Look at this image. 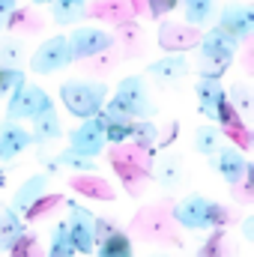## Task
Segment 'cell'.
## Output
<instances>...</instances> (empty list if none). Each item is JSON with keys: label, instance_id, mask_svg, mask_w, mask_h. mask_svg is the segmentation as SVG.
<instances>
[{"label": "cell", "instance_id": "cell-1", "mask_svg": "<svg viewBox=\"0 0 254 257\" xmlns=\"http://www.w3.org/2000/svg\"><path fill=\"white\" fill-rule=\"evenodd\" d=\"M171 218L183 230H215V227H224L230 221V212L203 194H189V197L174 203Z\"/></svg>", "mask_w": 254, "mask_h": 257}, {"label": "cell", "instance_id": "cell-2", "mask_svg": "<svg viewBox=\"0 0 254 257\" xmlns=\"http://www.w3.org/2000/svg\"><path fill=\"white\" fill-rule=\"evenodd\" d=\"M60 102L78 120L99 117L108 102V84L105 81H66L60 87Z\"/></svg>", "mask_w": 254, "mask_h": 257}, {"label": "cell", "instance_id": "cell-3", "mask_svg": "<svg viewBox=\"0 0 254 257\" xmlns=\"http://www.w3.org/2000/svg\"><path fill=\"white\" fill-rule=\"evenodd\" d=\"M108 105L114 111H120L123 117H129V120H153L156 111H159V105L147 93V84H144L141 75H126L117 84V90H114V96H111Z\"/></svg>", "mask_w": 254, "mask_h": 257}, {"label": "cell", "instance_id": "cell-4", "mask_svg": "<svg viewBox=\"0 0 254 257\" xmlns=\"http://www.w3.org/2000/svg\"><path fill=\"white\" fill-rule=\"evenodd\" d=\"M236 48H239V42H236L230 33H224V30H218V27L206 30V36L200 39V54H197V60H200V75H206V78H221V75L227 72V66L233 63Z\"/></svg>", "mask_w": 254, "mask_h": 257}, {"label": "cell", "instance_id": "cell-5", "mask_svg": "<svg viewBox=\"0 0 254 257\" xmlns=\"http://www.w3.org/2000/svg\"><path fill=\"white\" fill-rule=\"evenodd\" d=\"M66 230H69V239L75 245V254H93L96 251V215L78 203L75 197H66Z\"/></svg>", "mask_w": 254, "mask_h": 257}, {"label": "cell", "instance_id": "cell-6", "mask_svg": "<svg viewBox=\"0 0 254 257\" xmlns=\"http://www.w3.org/2000/svg\"><path fill=\"white\" fill-rule=\"evenodd\" d=\"M51 96L48 90L36 87V84H24L18 87L9 99H6V120L12 123H21V120H33L36 114H42L45 108H51Z\"/></svg>", "mask_w": 254, "mask_h": 257}, {"label": "cell", "instance_id": "cell-7", "mask_svg": "<svg viewBox=\"0 0 254 257\" xmlns=\"http://www.w3.org/2000/svg\"><path fill=\"white\" fill-rule=\"evenodd\" d=\"M66 42H69L72 60H90V57L108 51V48L114 45V36H111L105 27H99V24H78V27L66 36Z\"/></svg>", "mask_w": 254, "mask_h": 257}, {"label": "cell", "instance_id": "cell-8", "mask_svg": "<svg viewBox=\"0 0 254 257\" xmlns=\"http://www.w3.org/2000/svg\"><path fill=\"white\" fill-rule=\"evenodd\" d=\"M72 51H69V42H66L63 33L57 36H48L33 54H30V72L33 75H54V72H63L66 66H72Z\"/></svg>", "mask_w": 254, "mask_h": 257}, {"label": "cell", "instance_id": "cell-9", "mask_svg": "<svg viewBox=\"0 0 254 257\" xmlns=\"http://www.w3.org/2000/svg\"><path fill=\"white\" fill-rule=\"evenodd\" d=\"M105 117H90V120H81V126H75L69 132V150L87 156V159H96L102 150H105Z\"/></svg>", "mask_w": 254, "mask_h": 257}, {"label": "cell", "instance_id": "cell-10", "mask_svg": "<svg viewBox=\"0 0 254 257\" xmlns=\"http://www.w3.org/2000/svg\"><path fill=\"white\" fill-rule=\"evenodd\" d=\"M215 18H218V30H224V33H230L236 42H242V39H248L251 36V27H254V6H245V3H233V6H221L218 12H215Z\"/></svg>", "mask_w": 254, "mask_h": 257}, {"label": "cell", "instance_id": "cell-11", "mask_svg": "<svg viewBox=\"0 0 254 257\" xmlns=\"http://www.w3.org/2000/svg\"><path fill=\"white\" fill-rule=\"evenodd\" d=\"M48 183H51V177H48V174H42V171H39V174H33V177H27V180L12 192V197H9V209H12L15 215H21V218H24V215H27V212L42 200V197H45Z\"/></svg>", "mask_w": 254, "mask_h": 257}, {"label": "cell", "instance_id": "cell-12", "mask_svg": "<svg viewBox=\"0 0 254 257\" xmlns=\"http://www.w3.org/2000/svg\"><path fill=\"white\" fill-rule=\"evenodd\" d=\"M212 165H215V171L221 174V180L227 183V186H239L242 180H245V174H248V159H245V153L239 150V147H221L215 156H212Z\"/></svg>", "mask_w": 254, "mask_h": 257}, {"label": "cell", "instance_id": "cell-13", "mask_svg": "<svg viewBox=\"0 0 254 257\" xmlns=\"http://www.w3.org/2000/svg\"><path fill=\"white\" fill-rule=\"evenodd\" d=\"M30 147H33L30 128H24L21 123H12V120L0 123V162H15Z\"/></svg>", "mask_w": 254, "mask_h": 257}, {"label": "cell", "instance_id": "cell-14", "mask_svg": "<svg viewBox=\"0 0 254 257\" xmlns=\"http://www.w3.org/2000/svg\"><path fill=\"white\" fill-rule=\"evenodd\" d=\"M186 72H189V60H186L183 51H180V54H165V57H159V60H153V63L147 66V75L156 78L162 87L180 84V81L186 78Z\"/></svg>", "mask_w": 254, "mask_h": 257}, {"label": "cell", "instance_id": "cell-15", "mask_svg": "<svg viewBox=\"0 0 254 257\" xmlns=\"http://www.w3.org/2000/svg\"><path fill=\"white\" fill-rule=\"evenodd\" d=\"M153 177H156V183H159L165 192H174V189L183 186V180H186V165H183V159H180L177 153H162L159 162L153 165Z\"/></svg>", "mask_w": 254, "mask_h": 257}, {"label": "cell", "instance_id": "cell-16", "mask_svg": "<svg viewBox=\"0 0 254 257\" xmlns=\"http://www.w3.org/2000/svg\"><path fill=\"white\" fill-rule=\"evenodd\" d=\"M33 132H30V138H33V144H48V141H57V138H63V123H60V114H57V108L51 105V108H45L42 114H36L33 120Z\"/></svg>", "mask_w": 254, "mask_h": 257}, {"label": "cell", "instance_id": "cell-17", "mask_svg": "<svg viewBox=\"0 0 254 257\" xmlns=\"http://www.w3.org/2000/svg\"><path fill=\"white\" fill-rule=\"evenodd\" d=\"M21 236H27V224L9 206H0V251H12Z\"/></svg>", "mask_w": 254, "mask_h": 257}, {"label": "cell", "instance_id": "cell-18", "mask_svg": "<svg viewBox=\"0 0 254 257\" xmlns=\"http://www.w3.org/2000/svg\"><path fill=\"white\" fill-rule=\"evenodd\" d=\"M96 257H135V242L126 230H114L111 236L96 242Z\"/></svg>", "mask_w": 254, "mask_h": 257}, {"label": "cell", "instance_id": "cell-19", "mask_svg": "<svg viewBox=\"0 0 254 257\" xmlns=\"http://www.w3.org/2000/svg\"><path fill=\"white\" fill-rule=\"evenodd\" d=\"M57 168H66V171H72V174H81V177H93V174H99V165H96V159H87V156H81V153H75V150H60L57 153Z\"/></svg>", "mask_w": 254, "mask_h": 257}, {"label": "cell", "instance_id": "cell-20", "mask_svg": "<svg viewBox=\"0 0 254 257\" xmlns=\"http://www.w3.org/2000/svg\"><path fill=\"white\" fill-rule=\"evenodd\" d=\"M51 18L57 24H81L87 18V3L84 0H54L51 3Z\"/></svg>", "mask_w": 254, "mask_h": 257}, {"label": "cell", "instance_id": "cell-21", "mask_svg": "<svg viewBox=\"0 0 254 257\" xmlns=\"http://www.w3.org/2000/svg\"><path fill=\"white\" fill-rule=\"evenodd\" d=\"M183 6V18H186V24L189 27H200V24H206V21H212L215 18V3H209V0H186V3H180Z\"/></svg>", "mask_w": 254, "mask_h": 257}, {"label": "cell", "instance_id": "cell-22", "mask_svg": "<svg viewBox=\"0 0 254 257\" xmlns=\"http://www.w3.org/2000/svg\"><path fill=\"white\" fill-rule=\"evenodd\" d=\"M221 128L218 126H197L194 128V150L200 156H215L221 150Z\"/></svg>", "mask_w": 254, "mask_h": 257}, {"label": "cell", "instance_id": "cell-23", "mask_svg": "<svg viewBox=\"0 0 254 257\" xmlns=\"http://www.w3.org/2000/svg\"><path fill=\"white\" fill-rule=\"evenodd\" d=\"M45 257H75V245H72V239H69V230H66L63 218L51 227V236H48V254Z\"/></svg>", "mask_w": 254, "mask_h": 257}, {"label": "cell", "instance_id": "cell-24", "mask_svg": "<svg viewBox=\"0 0 254 257\" xmlns=\"http://www.w3.org/2000/svg\"><path fill=\"white\" fill-rule=\"evenodd\" d=\"M159 132L162 128L156 126L153 120H135L132 123V132H129V141H135L141 150H153L159 144Z\"/></svg>", "mask_w": 254, "mask_h": 257}, {"label": "cell", "instance_id": "cell-25", "mask_svg": "<svg viewBox=\"0 0 254 257\" xmlns=\"http://www.w3.org/2000/svg\"><path fill=\"white\" fill-rule=\"evenodd\" d=\"M24 45L21 39H0V69H21Z\"/></svg>", "mask_w": 254, "mask_h": 257}, {"label": "cell", "instance_id": "cell-26", "mask_svg": "<svg viewBox=\"0 0 254 257\" xmlns=\"http://www.w3.org/2000/svg\"><path fill=\"white\" fill-rule=\"evenodd\" d=\"M27 84L24 69H0V99H9L18 87Z\"/></svg>", "mask_w": 254, "mask_h": 257}, {"label": "cell", "instance_id": "cell-27", "mask_svg": "<svg viewBox=\"0 0 254 257\" xmlns=\"http://www.w3.org/2000/svg\"><path fill=\"white\" fill-rule=\"evenodd\" d=\"M227 105L233 108V114L239 117H248V111H251V96H248V87L245 84H233L230 87V93H227Z\"/></svg>", "mask_w": 254, "mask_h": 257}, {"label": "cell", "instance_id": "cell-28", "mask_svg": "<svg viewBox=\"0 0 254 257\" xmlns=\"http://www.w3.org/2000/svg\"><path fill=\"white\" fill-rule=\"evenodd\" d=\"M75 189H78V192L96 194L99 200H111V197H114V189L105 186L102 180H96V174H93V177H78V180H75Z\"/></svg>", "mask_w": 254, "mask_h": 257}, {"label": "cell", "instance_id": "cell-29", "mask_svg": "<svg viewBox=\"0 0 254 257\" xmlns=\"http://www.w3.org/2000/svg\"><path fill=\"white\" fill-rule=\"evenodd\" d=\"M18 15V3L15 0H0V30H6Z\"/></svg>", "mask_w": 254, "mask_h": 257}, {"label": "cell", "instance_id": "cell-30", "mask_svg": "<svg viewBox=\"0 0 254 257\" xmlns=\"http://www.w3.org/2000/svg\"><path fill=\"white\" fill-rule=\"evenodd\" d=\"M177 6H180L177 0H153V3H150V12L159 18V15H165V12H174Z\"/></svg>", "mask_w": 254, "mask_h": 257}, {"label": "cell", "instance_id": "cell-31", "mask_svg": "<svg viewBox=\"0 0 254 257\" xmlns=\"http://www.w3.org/2000/svg\"><path fill=\"white\" fill-rule=\"evenodd\" d=\"M242 233H245L248 242L254 239V218H245V221H242Z\"/></svg>", "mask_w": 254, "mask_h": 257}, {"label": "cell", "instance_id": "cell-32", "mask_svg": "<svg viewBox=\"0 0 254 257\" xmlns=\"http://www.w3.org/2000/svg\"><path fill=\"white\" fill-rule=\"evenodd\" d=\"M150 257H165V254H150Z\"/></svg>", "mask_w": 254, "mask_h": 257}]
</instances>
